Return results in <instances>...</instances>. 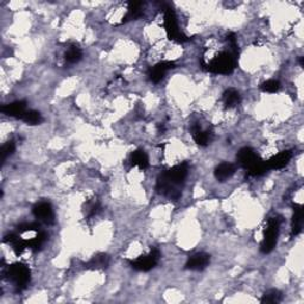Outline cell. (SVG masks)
<instances>
[{
    "instance_id": "obj_1",
    "label": "cell",
    "mask_w": 304,
    "mask_h": 304,
    "mask_svg": "<svg viewBox=\"0 0 304 304\" xmlns=\"http://www.w3.org/2000/svg\"><path fill=\"white\" fill-rule=\"evenodd\" d=\"M188 170V164L181 163L164 171L157 180V191L164 196H168L169 199L177 200L181 196L178 187L183 184L184 180L187 178Z\"/></svg>"
},
{
    "instance_id": "obj_2",
    "label": "cell",
    "mask_w": 304,
    "mask_h": 304,
    "mask_svg": "<svg viewBox=\"0 0 304 304\" xmlns=\"http://www.w3.org/2000/svg\"><path fill=\"white\" fill-rule=\"evenodd\" d=\"M237 159L239 164L247 170L250 176H260L269 170L265 160L260 158L255 150L247 146L239 150Z\"/></svg>"
},
{
    "instance_id": "obj_3",
    "label": "cell",
    "mask_w": 304,
    "mask_h": 304,
    "mask_svg": "<svg viewBox=\"0 0 304 304\" xmlns=\"http://www.w3.org/2000/svg\"><path fill=\"white\" fill-rule=\"evenodd\" d=\"M238 62V55L228 51H224L219 55L214 57V59L208 63H203L202 67L207 71L213 74H220V75H230L234 71Z\"/></svg>"
},
{
    "instance_id": "obj_4",
    "label": "cell",
    "mask_w": 304,
    "mask_h": 304,
    "mask_svg": "<svg viewBox=\"0 0 304 304\" xmlns=\"http://www.w3.org/2000/svg\"><path fill=\"white\" fill-rule=\"evenodd\" d=\"M164 27L171 41H175L177 43L188 42L189 37H187L180 29H178L177 17L175 14V11L170 6H167L164 9Z\"/></svg>"
},
{
    "instance_id": "obj_5",
    "label": "cell",
    "mask_w": 304,
    "mask_h": 304,
    "mask_svg": "<svg viewBox=\"0 0 304 304\" xmlns=\"http://www.w3.org/2000/svg\"><path fill=\"white\" fill-rule=\"evenodd\" d=\"M6 276L13 282L18 290H24L30 282V270L24 264H13L7 267Z\"/></svg>"
},
{
    "instance_id": "obj_6",
    "label": "cell",
    "mask_w": 304,
    "mask_h": 304,
    "mask_svg": "<svg viewBox=\"0 0 304 304\" xmlns=\"http://www.w3.org/2000/svg\"><path fill=\"white\" fill-rule=\"evenodd\" d=\"M280 220L271 219L267 224V227L265 228V232H264V239L260 244V251L263 253L272 252L274 247L277 245V239H278V233H280Z\"/></svg>"
},
{
    "instance_id": "obj_7",
    "label": "cell",
    "mask_w": 304,
    "mask_h": 304,
    "mask_svg": "<svg viewBox=\"0 0 304 304\" xmlns=\"http://www.w3.org/2000/svg\"><path fill=\"white\" fill-rule=\"evenodd\" d=\"M160 259V252L157 248H152L148 255L141 256L139 258L132 260L131 267L135 271H141V272H148L152 270Z\"/></svg>"
},
{
    "instance_id": "obj_8",
    "label": "cell",
    "mask_w": 304,
    "mask_h": 304,
    "mask_svg": "<svg viewBox=\"0 0 304 304\" xmlns=\"http://www.w3.org/2000/svg\"><path fill=\"white\" fill-rule=\"evenodd\" d=\"M32 213H34L36 219L41 220L45 224L50 225L53 224V221H55V214H53V209L49 202L42 201L35 205L34 208H32Z\"/></svg>"
},
{
    "instance_id": "obj_9",
    "label": "cell",
    "mask_w": 304,
    "mask_h": 304,
    "mask_svg": "<svg viewBox=\"0 0 304 304\" xmlns=\"http://www.w3.org/2000/svg\"><path fill=\"white\" fill-rule=\"evenodd\" d=\"M174 68L175 63L171 62V61H163V62L157 63L156 66L150 68L148 73L149 80L153 82V84H158V82L163 80L168 71L174 69Z\"/></svg>"
},
{
    "instance_id": "obj_10",
    "label": "cell",
    "mask_w": 304,
    "mask_h": 304,
    "mask_svg": "<svg viewBox=\"0 0 304 304\" xmlns=\"http://www.w3.org/2000/svg\"><path fill=\"white\" fill-rule=\"evenodd\" d=\"M210 257L207 253H196V255L191 256L190 258L188 259L187 264H185V269L191 270V271H201L206 269L207 265L209 264Z\"/></svg>"
},
{
    "instance_id": "obj_11",
    "label": "cell",
    "mask_w": 304,
    "mask_h": 304,
    "mask_svg": "<svg viewBox=\"0 0 304 304\" xmlns=\"http://www.w3.org/2000/svg\"><path fill=\"white\" fill-rule=\"evenodd\" d=\"M292 157L291 151H282L277 155H274L273 157H271L269 160H265L267 169H282L285 165H288V163L290 162Z\"/></svg>"
},
{
    "instance_id": "obj_12",
    "label": "cell",
    "mask_w": 304,
    "mask_h": 304,
    "mask_svg": "<svg viewBox=\"0 0 304 304\" xmlns=\"http://www.w3.org/2000/svg\"><path fill=\"white\" fill-rule=\"evenodd\" d=\"M2 112L9 117L13 118H23L26 113V102L25 101H14L9 105H5L2 108Z\"/></svg>"
},
{
    "instance_id": "obj_13",
    "label": "cell",
    "mask_w": 304,
    "mask_h": 304,
    "mask_svg": "<svg viewBox=\"0 0 304 304\" xmlns=\"http://www.w3.org/2000/svg\"><path fill=\"white\" fill-rule=\"evenodd\" d=\"M304 221V209L302 205L294 206V215H292V224H291V234L296 237L302 232Z\"/></svg>"
},
{
    "instance_id": "obj_14",
    "label": "cell",
    "mask_w": 304,
    "mask_h": 304,
    "mask_svg": "<svg viewBox=\"0 0 304 304\" xmlns=\"http://www.w3.org/2000/svg\"><path fill=\"white\" fill-rule=\"evenodd\" d=\"M235 170L237 168L233 164L231 163H221L220 165L215 168V171H214V175H215V178L220 182L227 181L228 178H231L235 174Z\"/></svg>"
},
{
    "instance_id": "obj_15",
    "label": "cell",
    "mask_w": 304,
    "mask_h": 304,
    "mask_svg": "<svg viewBox=\"0 0 304 304\" xmlns=\"http://www.w3.org/2000/svg\"><path fill=\"white\" fill-rule=\"evenodd\" d=\"M109 265V257L105 253H99L93 257L89 262L86 264V267L89 270H103Z\"/></svg>"
},
{
    "instance_id": "obj_16",
    "label": "cell",
    "mask_w": 304,
    "mask_h": 304,
    "mask_svg": "<svg viewBox=\"0 0 304 304\" xmlns=\"http://www.w3.org/2000/svg\"><path fill=\"white\" fill-rule=\"evenodd\" d=\"M142 6H143V4L141 2H130V3H128L127 13L125 14V17L123 18V21H121V24L128 23V21L135 20V19H138L139 17H142L143 16Z\"/></svg>"
},
{
    "instance_id": "obj_17",
    "label": "cell",
    "mask_w": 304,
    "mask_h": 304,
    "mask_svg": "<svg viewBox=\"0 0 304 304\" xmlns=\"http://www.w3.org/2000/svg\"><path fill=\"white\" fill-rule=\"evenodd\" d=\"M131 165L138 167L139 169L144 170L146 168H149V157L146 155L144 150L138 149L135 151L132 152L131 155Z\"/></svg>"
},
{
    "instance_id": "obj_18",
    "label": "cell",
    "mask_w": 304,
    "mask_h": 304,
    "mask_svg": "<svg viewBox=\"0 0 304 304\" xmlns=\"http://www.w3.org/2000/svg\"><path fill=\"white\" fill-rule=\"evenodd\" d=\"M191 132L192 138H194L196 144H199L200 146H206L209 144L210 135H212L209 131H203L202 128L200 127V125H194L191 128Z\"/></svg>"
},
{
    "instance_id": "obj_19",
    "label": "cell",
    "mask_w": 304,
    "mask_h": 304,
    "mask_svg": "<svg viewBox=\"0 0 304 304\" xmlns=\"http://www.w3.org/2000/svg\"><path fill=\"white\" fill-rule=\"evenodd\" d=\"M240 94L237 89L228 88L226 92L224 93V103L227 108H233V107L238 106L240 103Z\"/></svg>"
},
{
    "instance_id": "obj_20",
    "label": "cell",
    "mask_w": 304,
    "mask_h": 304,
    "mask_svg": "<svg viewBox=\"0 0 304 304\" xmlns=\"http://www.w3.org/2000/svg\"><path fill=\"white\" fill-rule=\"evenodd\" d=\"M282 301V292L277 289H270L263 295L260 302L266 304H277Z\"/></svg>"
},
{
    "instance_id": "obj_21",
    "label": "cell",
    "mask_w": 304,
    "mask_h": 304,
    "mask_svg": "<svg viewBox=\"0 0 304 304\" xmlns=\"http://www.w3.org/2000/svg\"><path fill=\"white\" fill-rule=\"evenodd\" d=\"M81 59H82V51L81 49L76 45L70 46V48L67 50L66 55H64V60H66V62L69 64L77 63Z\"/></svg>"
},
{
    "instance_id": "obj_22",
    "label": "cell",
    "mask_w": 304,
    "mask_h": 304,
    "mask_svg": "<svg viewBox=\"0 0 304 304\" xmlns=\"http://www.w3.org/2000/svg\"><path fill=\"white\" fill-rule=\"evenodd\" d=\"M21 120L27 125H38L43 121L42 114L37 112V110H26V113L24 114Z\"/></svg>"
},
{
    "instance_id": "obj_23",
    "label": "cell",
    "mask_w": 304,
    "mask_h": 304,
    "mask_svg": "<svg viewBox=\"0 0 304 304\" xmlns=\"http://www.w3.org/2000/svg\"><path fill=\"white\" fill-rule=\"evenodd\" d=\"M281 85L276 80H267L260 85V89L265 93H276L280 91Z\"/></svg>"
},
{
    "instance_id": "obj_24",
    "label": "cell",
    "mask_w": 304,
    "mask_h": 304,
    "mask_svg": "<svg viewBox=\"0 0 304 304\" xmlns=\"http://www.w3.org/2000/svg\"><path fill=\"white\" fill-rule=\"evenodd\" d=\"M14 150H16V145H14L13 142H7L6 144L3 145L2 151H0V155H2L3 162L7 158V157L12 155V153L14 152Z\"/></svg>"
}]
</instances>
